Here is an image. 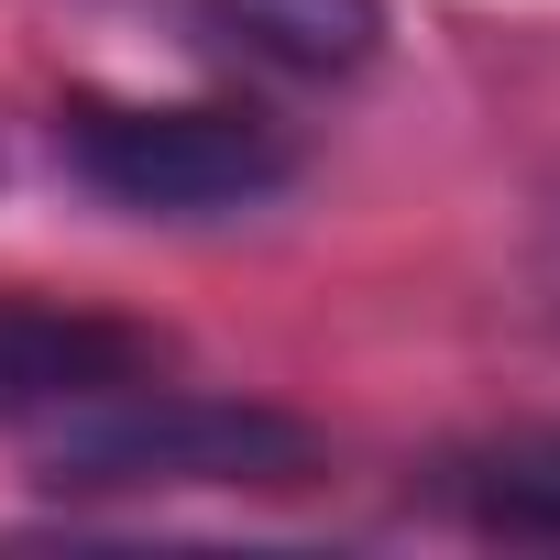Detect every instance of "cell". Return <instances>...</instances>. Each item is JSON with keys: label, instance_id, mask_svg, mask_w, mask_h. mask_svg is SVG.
I'll use <instances>...</instances> for the list:
<instances>
[{"label": "cell", "instance_id": "obj_1", "mask_svg": "<svg viewBox=\"0 0 560 560\" xmlns=\"http://www.w3.org/2000/svg\"><path fill=\"white\" fill-rule=\"evenodd\" d=\"M45 440V494H176V483H298L319 451L298 418L275 407H231V396H198V385H121Z\"/></svg>", "mask_w": 560, "mask_h": 560}, {"label": "cell", "instance_id": "obj_2", "mask_svg": "<svg viewBox=\"0 0 560 560\" xmlns=\"http://www.w3.org/2000/svg\"><path fill=\"white\" fill-rule=\"evenodd\" d=\"M67 165H78V187H100L132 220H242L298 176V143L264 110H220V100H198V110L89 100V110H67Z\"/></svg>", "mask_w": 560, "mask_h": 560}, {"label": "cell", "instance_id": "obj_3", "mask_svg": "<svg viewBox=\"0 0 560 560\" xmlns=\"http://www.w3.org/2000/svg\"><path fill=\"white\" fill-rule=\"evenodd\" d=\"M143 374H165L154 330L0 287V429H56V418H78V407H100Z\"/></svg>", "mask_w": 560, "mask_h": 560}, {"label": "cell", "instance_id": "obj_4", "mask_svg": "<svg viewBox=\"0 0 560 560\" xmlns=\"http://www.w3.org/2000/svg\"><path fill=\"white\" fill-rule=\"evenodd\" d=\"M143 12L264 78H352L385 45V0H143Z\"/></svg>", "mask_w": 560, "mask_h": 560}, {"label": "cell", "instance_id": "obj_5", "mask_svg": "<svg viewBox=\"0 0 560 560\" xmlns=\"http://www.w3.org/2000/svg\"><path fill=\"white\" fill-rule=\"evenodd\" d=\"M440 483H451V505L483 516V527L560 538V440H494V451H462Z\"/></svg>", "mask_w": 560, "mask_h": 560}]
</instances>
